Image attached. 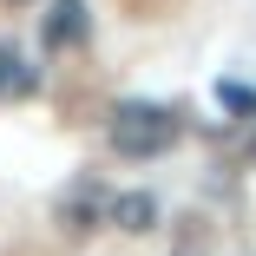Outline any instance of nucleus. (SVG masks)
<instances>
[{
    "label": "nucleus",
    "instance_id": "39448f33",
    "mask_svg": "<svg viewBox=\"0 0 256 256\" xmlns=\"http://www.w3.org/2000/svg\"><path fill=\"white\" fill-rule=\"evenodd\" d=\"M224 106H230V112H256V92H250V86H224Z\"/></svg>",
    "mask_w": 256,
    "mask_h": 256
},
{
    "label": "nucleus",
    "instance_id": "20e7f679",
    "mask_svg": "<svg viewBox=\"0 0 256 256\" xmlns=\"http://www.w3.org/2000/svg\"><path fill=\"white\" fill-rule=\"evenodd\" d=\"M98 210H106V197H98V190H79L60 217H66V230H92V217H98Z\"/></svg>",
    "mask_w": 256,
    "mask_h": 256
},
{
    "label": "nucleus",
    "instance_id": "7ed1b4c3",
    "mask_svg": "<svg viewBox=\"0 0 256 256\" xmlns=\"http://www.w3.org/2000/svg\"><path fill=\"white\" fill-rule=\"evenodd\" d=\"M40 40H46V46H79V40H86V0H53Z\"/></svg>",
    "mask_w": 256,
    "mask_h": 256
},
{
    "label": "nucleus",
    "instance_id": "f257e3e1",
    "mask_svg": "<svg viewBox=\"0 0 256 256\" xmlns=\"http://www.w3.org/2000/svg\"><path fill=\"white\" fill-rule=\"evenodd\" d=\"M178 112L171 106H138V98H125V106H112L106 118V138L118 158H164V151L178 144Z\"/></svg>",
    "mask_w": 256,
    "mask_h": 256
},
{
    "label": "nucleus",
    "instance_id": "f03ea898",
    "mask_svg": "<svg viewBox=\"0 0 256 256\" xmlns=\"http://www.w3.org/2000/svg\"><path fill=\"white\" fill-rule=\"evenodd\" d=\"M106 217L118 224V230H151V224H158V197H151V190H118V197H106Z\"/></svg>",
    "mask_w": 256,
    "mask_h": 256
},
{
    "label": "nucleus",
    "instance_id": "423d86ee",
    "mask_svg": "<svg viewBox=\"0 0 256 256\" xmlns=\"http://www.w3.org/2000/svg\"><path fill=\"white\" fill-rule=\"evenodd\" d=\"M243 164H256V138H250V144H243Z\"/></svg>",
    "mask_w": 256,
    "mask_h": 256
}]
</instances>
